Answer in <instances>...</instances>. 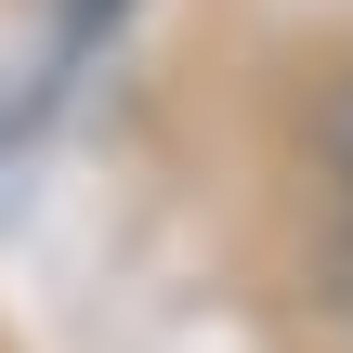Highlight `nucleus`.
<instances>
[{"mask_svg":"<svg viewBox=\"0 0 353 353\" xmlns=\"http://www.w3.org/2000/svg\"><path fill=\"white\" fill-rule=\"evenodd\" d=\"M314 157H327V183L353 196V65L327 79V105H314Z\"/></svg>","mask_w":353,"mask_h":353,"instance_id":"f257e3e1","label":"nucleus"},{"mask_svg":"<svg viewBox=\"0 0 353 353\" xmlns=\"http://www.w3.org/2000/svg\"><path fill=\"white\" fill-rule=\"evenodd\" d=\"M327 314H341V327H353V236H341V249H327Z\"/></svg>","mask_w":353,"mask_h":353,"instance_id":"f03ea898","label":"nucleus"}]
</instances>
